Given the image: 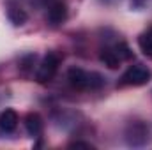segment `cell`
<instances>
[{
  "label": "cell",
  "instance_id": "7a4b0ae2",
  "mask_svg": "<svg viewBox=\"0 0 152 150\" xmlns=\"http://www.w3.org/2000/svg\"><path fill=\"white\" fill-rule=\"evenodd\" d=\"M152 78V71L143 64H134L127 67V71L120 76V85L122 87H142L147 85Z\"/></svg>",
  "mask_w": 152,
  "mask_h": 150
},
{
  "label": "cell",
  "instance_id": "8fae6325",
  "mask_svg": "<svg viewBox=\"0 0 152 150\" xmlns=\"http://www.w3.org/2000/svg\"><path fill=\"white\" fill-rule=\"evenodd\" d=\"M69 147H76V149H78V147H85V149H94V147H92L90 143H85V141H75V143H71Z\"/></svg>",
  "mask_w": 152,
  "mask_h": 150
},
{
  "label": "cell",
  "instance_id": "3957f363",
  "mask_svg": "<svg viewBox=\"0 0 152 150\" xmlns=\"http://www.w3.org/2000/svg\"><path fill=\"white\" fill-rule=\"evenodd\" d=\"M58 66H60V57L57 53H48L41 60V64H39L37 73H36V81L37 83H42V85L44 83H50L55 78V74H57Z\"/></svg>",
  "mask_w": 152,
  "mask_h": 150
},
{
  "label": "cell",
  "instance_id": "9c48e42d",
  "mask_svg": "<svg viewBox=\"0 0 152 150\" xmlns=\"http://www.w3.org/2000/svg\"><path fill=\"white\" fill-rule=\"evenodd\" d=\"M7 18H9V21L12 23V25H16V27H20V25H23L25 21H27V12L20 7V5H16V4H9L7 5Z\"/></svg>",
  "mask_w": 152,
  "mask_h": 150
},
{
  "label": "cell",
  "instance_id": "30bf717a",
  "mask_svg": "<svg viewBox=\"0 0 152 150\" xmlns=\"http://www.w3.org/2000/svg\"><path fill=\"white\" fill-rule=\"evenodd\" d=\"M138 46L143 51V55H147V57L152 58V28H149L147 32H143L138 37Z\"/></svg>",
  "mask_w": 152,
  "mask_h": 150
},
{
  "label": "cell",
  "instance_id": "6da1fadb",
  "mask_svg": "<svg viewBox=\"0 0 152 150\" xmlns=\"http://www.w3.org/2000/svg\"><path fill=\"white\" fill-rule=\"evenodd\" d=\"M67 81L76 90H99L106 85V78L103 74L80 67H71L67 71Z\"/></svg>",
  "mask_w": 152,
  "mask_h": 150
},
{
  "label": "cell",
  "instance_id": "277c9868",
  "mask_svg": "<svg viewBox=\"0 0 152 150\" xmlns=\"http://www.w3.org/2000/svg\"><path fill=\"white\" fill-rule=\"evenodd\" d=\"M126 140L131 147H142L149 140V127L143 122H131L126 129Z\"/></svg>",
  "mask_w": 152,
  "mask_h": 150
},
{
  "label": "cell",
  "instance_id": "ba28073f",
  "mask_svg": "<svg viewBox=\"0 0 152 150\" xmlns=\"http://www.w3.org/2000/svg\"><path fill=\"white\" fill-rule=\"evenodd\" d=\"M99 58H101V62H103L104 66H108L110 69H117V67H120V64H122V58L118 57V53H117V50H115L113 46L103 48Z\"/></svg>",
  "mask_w": 152,
  "mask_h": 150
},
{
  "label": "cell",
  "instance_id": "8992f818",
  "mask_svg": "<svg viewBox=\"0 0 152 150\" xmlns=\"http://www.w3.org/2000/svg\"><path fill=\"white\" fill-rule=\"evenodd\" d=\"M18 122H20V117L14 110L7 108L0 113V131L2 133H5V134L14 133V129L18 127Z\"/></svg>",
  "mask_w": 152,
  "mask_h": 150
},
{
  "label": "cell",
  "instance_id": "52a82bcc",
  "mask_svg": "<svg viewBox=\"0 0 152 150\" xmlns=\"http://www.w3.org/2000/svg\"><path fill=\"white\" fill-rule=\"evenodd\" d=\"M42 127H44V122H42L39 113H28L25 117V129H27V133L30 136L37 138L39 134L42 133Z\"/></svg>",
  "mask_w": 152,
  "mask_h": 150
},
{
  "label": "cell",
  "instance_id": "5b68a950",
  "mask_svg": "<svg viewBox=\"0 0 152 150\" xmlns=\"http://www.w3.org/2000/svg\"><path fill=\"white\" fill-rule=\"evenodd\" d=\"M67 18V7L62 0H53L48 5V12H46V21L53 27H58L66 21Z\"/></svg>",
  "mask_w": 152,
  "mask_h": 150
}]
</instances>
